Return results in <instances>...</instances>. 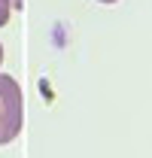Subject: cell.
<instances>
[{
  "instance_id": "obj_3",
  "label": "cell",
  "mask_w": 152,
  "mask_h": 158,
  "mask_svg": "<svg viewBox=\"0 0 152 158\" xmlns=\"http://www.w3.org/2000/svg\"><path fill=\"white\" fill-rule=\"evenodd\" d=\"M12 6H15V9H21V6H24V0H12Z\"/></svg>"
},
{
  "instance_id": "obj_1",
  "label": "cell",
  "mask_w": 152,
  "mask_h": 158,
  "mask_svg": "<svg viewBox=\"0 0 152 158\" xmlns=\"http://www.w3.org/2000/svg\"><path fill=\"white\" fill-rule=\"evenodd\" d=\"M24 103H21V85L9 73H0V146L12 143L21 134L24 122Z\"/></svg>"
},
{
  "instance_id": "obj_5",
  "label": "cell",
  "mask_w": 152,
  "mask_h": 158,
  "mask_svg": "<svg viewBox=\"0 0 152 158\" xmlns=\"http://www.w3.org/2000/svg\"><path fill=\"white\" fill-rule=\"evenodd\" d=\"M100 3H116V0H100Z\"/></svg>"
},
{
  "instance_id": "obj_2",
  "label": "cell",
  "mask_w": 152,
  "mask_h": 158,
  "mask_svg": "<svg viewBox=\"0 0 152 158\" xmlns=\"http://www.w3.org/2000/svg\"><path fill=\"white\" fill-rule=\"evenodd\" d=\"M9 12H12V0H0V27L9 21Z\"/></svg>"
},
{
  "instance_id": "obj_4",
  "label": "cell",
  "mask_w": 152,
  "mask_h": 158,
  "mask_svg": "<svg viewBox=\"0 0 152 158\" xmlns=\"http://www.w3.org/2000/svg\"><path fill=\"white\" fill-rule=\"evenodd\" d=\"M0 64H3V46H0Z\"/></svg>"
}]
</instances>
